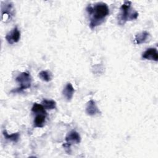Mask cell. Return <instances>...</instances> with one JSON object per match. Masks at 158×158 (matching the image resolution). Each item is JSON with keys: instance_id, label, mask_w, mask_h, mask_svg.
Listing matches in <instances>:
<instances>
[{"instance_id": "cell-1", "label": "cell", "mask_w": 158, "mask_h": 158, "mask_svg": "<svg viewBox=\"0 0 158 158\" xmlns=\"http://www.w3.org/2000/svg\"><path fill=\"white\" fill-rule=\"evenodd\" d=\"M86 10L89 16V27L94 29L96 27L101 24L106 17L109 14V8L104 2H98L94 6L89 4Z\"/></svg>"}, {"instance_id": "cell-2", "label": "cell", "mask_w": 158, "mask_h": 158, "mask_svg": "<svg viewBox=\"0 0 158 158\" xmlns=\"http://www.w3.org/2000/svg\"><path fill=\"white\" fill-rule=\"evenodd\" d=\"M131 2L126 1L121 6L120 12L118 15V23L120 25H124L127 21L136 19L138 17V13L136 11L132 10L131 7Z\"/></svg>"}, {"instance_id": "cell-3", "label": "cell", "mask_w": 158, "mask_h": 158, "mask_svg": "<svg viewBox=\"0 0 158 158\" xmlns=\"http://www.w3.org/2000/svg\"><path fill=\"white\" fill-rule=\"evenodd\" d=\"M15 81L19 84V87L14 90H12L11 93H20L22 91L30 88L31 85V78L29 73L23 72L20 73L16 78Z\"/></svg>"}, {"instance_id": "cell-4", "label": "cell", "mask_w": 158, "mask_h": 158, "mask_svg": "<svg viewBox=\"0 0 158 158\" xmlns=\"http://www.w3.org/2000/svg\"><path fill=\"white\" fill-rule=\"evenodd\" d=\"M1 18L3 22L10 20L15 14V9L12 2L10 1H1Z\"/></svg>"}, {"instance_id": "cell-5", "label": "cell", "mask_w": 158, "mask_h": 158, "mask_svg": "<svg viewBox=\"0 0 158 158\" xmlns=\"http://www.w3.org/2000/svg\"><path fill=\"white\" fill-rule=\"evenodd\" d=\"M5 38L6 41L10 44L17 43L20 39V31L17 27H14L10 31L7 33Z\"/></svg>"}, {"instance_id": "cell-6", "label": "cell", "mask_w": 158, "mask_h": 158, "mask_svg": "<svg viewBox=\"0 0 158 158\" xmlns=\"http://www.w3.org/2000/svg\"><path fill=\"white\" fill-rule=\"evenodd\" d=\"M65 141L66 143L70 144H79L81 141V137L77 131L75 130H72L65 137Z\"/></svg>"}, {"instance_id": "cell-7", "label": "cell", "mask_w": 158, "mask_h": 158, "mask_svg": "<svg viewBox=\"0 0 158 158\" xmlns=\"http://www.w3.org/2000/svg\"><path fill=\"white\" fill-rule=\"evenodd\" d=\"M142 57L144 59L154 60L157 62L158 60V53L156 48H150L147 49L142 54Z\"/></svg>"}, {"instance_id": "cell-8", "label": "cell", "mask_w": 158, "mask_h": 158, "mask_svg": "<svg viewBox=\"0 0 158 158\" xmlns=\"http://www.w3.org/2000/svg\"><path fill=\"white\" fill-rule=\"evenodd\" d=\"M100 112L98 107L96 106V102L93 100H89L87 104L86 107V113L90 116H94Z\"/></svg>"}, {"instance_id": "cell-9", "label": "cell", "mask_w": 158, "mask_h": 158, "mask_svg": "<svg viewBox=\"0 0 158 158\" xmlns=\"http://www.w3.org/2000/svg\"><path fill=\"white\" fill-rule=\"evenodd\" d=\"M151 38V35L149 33L146 31H143L135 36V43L136 44H140L148 42Z\"/></svg>"}, {"instance_id": "cell-10", "label": "cell", "mask_w": 158, "mask_h": 158, "mask_svg": "<svg viewBox=\"0 0 158 158\" xmlns=\"http://www.w3.org/2000/svg\"><path fill=\"white\" fill-rule=\"evenodd\" d=\"M75 89L70 83H67L62 91V94L67 101H71L73 98Z\"/></svg>"}, {"instance_id": "cell-11", "label": "cell", "mask_w": 158, "mask_h": 158, "mask_svg": "<svg viewBox=\"0 0 158 158\" xmlns=\"http://www.w3.org/2000/svg\"><path fill=\"white\" fill-rule=\"evenodd\" d=\"M46 115L43 114H36L35 120H34V126L35 127L42 128L44 125L45 120H46Z\"/></svg>"}, {"instance_id": "cell-12", "label": "cell", "mask_w": 158, "mask_h": 158, "mask_svg": "<svg viewBox=\"0 0 158 158\" xmlns=\"http://www.w3.org/2000/svg\"><path fill=\"white\" fill-rule=\"evenodd\" d=\"M46 110L54 109L56 107V102L54 100L44 99L41 103Z\"/></svg>"}, {"instance_id": "cell-13", "label": "cell", "mask_w": 158, "mask_h": 158, "mask_svg": "<svg viewBox=\"0 0 158 158\" xmlns=\"http://www.w3.org/2000/svg\"><path fill=\"white\" fill-rule=\"evenodd\" d=\"M31 111L34 113H36V114H43L44 115H46L47 113L45 110L44 107L43 106V105L41 104L38 103H34L32 107H31Z\"/></svg>"}, {"instance_id": "cell-14", "label": "cell", "mask_w": 158, "mask_h": 158, "mask_svg": "<svg viewBox=\"0 0 158 158\" xmlns=\"http://www.w3.org/2000/svg\"><path fill=\"white\" fill-rule=\"evenodd\" d=\"M3 135L4 136V138L7 139H9L11 141H13V142H17L19 139V136H20V134L19 132H17V133H12L11 135H9L7 133L6 130H4L3 132Z\"/></svg>"}, {"instance_id": "cell-15", "label": "cell", "mask_w": 158, "mask_h": 158, "mask_svg": "<svg viewBox=\"0 0 158 158\" xmlns=\"http://www.w3.org/2000/svg\"><path fill=\"white\" fill-rule=\"evenodd\" d=\"M39 77L44 81L49 82L52 80V75L50 72L46 70H42L39 73Z\"/></svg>"}, {"instance_id": "cell-16", "label": "cell", "mask_w": 158, "mask_h": 158, "mask_svg": "<svg viewBox=\"0 0 158 158\" xmlns=\"http://www.w3.org/2000/svg\"><path fill=\"white\" fill-rule=\"evenodd\" d=\"M70 146H71V144H69V143H67L63 144V147L64 148V149H65V152H66L67 154H70V152H71Z\"/></svg>"}]
</instances>
